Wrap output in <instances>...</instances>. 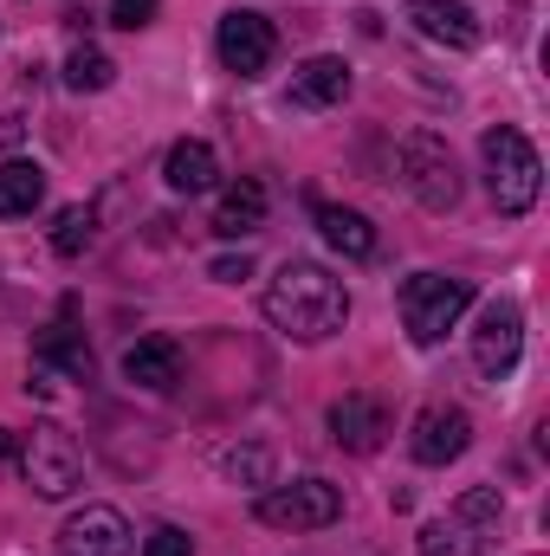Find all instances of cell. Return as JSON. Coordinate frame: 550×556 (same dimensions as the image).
I'll use <instances>...</instances> for the list:
<instances>
[{
  "label": "cell",
  "instance_id": "cell-1",
  "mask_svg": "<svg viewBox=\"0 0 550 556\" xmlns=\"http://www.w3.org/2000/svg\"><path fill=\"white\" fill-rule=\"evenodd\" d=\"M266 317L291 343H324L350 324V291H343V278H330L311 260H285L278 278L266 285Z\"/></svg>",
  "mask_w": 550,
  "mask_h": 556
},
{
  "label": "cell",
  "instance_id": "cell-2",
  "mask_svg": "<svg viewBox=\"0 0 550 556\" xmlns=\"http://www.w3.org/2000/svg\"><path fill=\"white\" fill-rule=\"evenodd\" d=\"M479 155H486V188H492L499 214H532L538 207V188H545V162L525 142V130H512V124L486 130L479 137Z\"/></svg>",
  "mask_w": 550,
  "mask_h": 556
},
{
  "label": "cell",
  "instance_id": "cell-3",
  "mask_svg": "<svg viewBox=\"0 0 550 556\" xmlns=\"http://www.w3.org/2000/svg\"><path fill=\"white\" fill-rule=\"evenodd\" d=\"M466 304H473V285L466 278H447V273H414L402 285V324H409V337L427 350V343H440L460 317H466Z\"/></svg>",
  "mask_w": 550,
  "mask_h": 556
},
{
  "label": "cell",
  "instance_id": "cell-4",
  "mask_svg": "<svg viewBox=\"0 0 550 556\" xmlns=\"http://www.w3.org/2000/svg\"><path fill=\"white\" fill-rule=\"evenodd\" d=\"M20 472H26V485L39 492V498H65L78 479H85V453H78V440L65 433V427H33L26 440H20Z\"/></svg>",
  "mask_w": 550,
  "mask_h": 556
},
{
  "label": "cell",
  "instance_id": "cell-5",
  "mask_svg": "<svg viewBox=\"0 0 550 556\" xmlns=\"http://www.w3.org/2000/svg\"><path fill=\"white\" fill-rule=\"evenodd\" d=\"M337 518H343V492L330 479H291V485L260 492V525L273 531H324Z\"/></svg>",
  "mask_w": 550,
  "mask_h": 556
},
{
  "label": "cell",
  "instance_id": "cell-6",
  "mask_svg": "<svg viewBox=\"0 0 550 556\" xmlns=\"http://www.w3.org/2000/svg\"><path fill=\"white\" fill-rule=\"evenodd\" d=\"M402 181L427 214H447L460 201V168H453V149L434 137V130H414L402 142Z\"/></svg>",
  "mask_w": 550,
  "mask_h": 556
},
{
  "label": "cell",
  "instance_id": "cell-7",
  "mask_svg": "<svg viewBox=\"0 0 550 556\" xmlns=\"http://www.w3.org/2000/svg\"><path fill=\"white\" fill-rule=\"evenodd\" d=\"M214 46H221V65H227L234 78H260V72L273 65V52H278L273 20H266V13H253V7H234V13L221 20Z\"/></svg>",
  "mask_w": 550,
  "mask_h": 556
},
{
  "label": "cell",
  "instance_id": "cell-8",
  "mask_svg": "<svg viewBox=\"0 0 550 556\" xmlns=\"http://www.w3.org/2000/svg\"><path fill=\"white\" fill-rule=\"evenodd\" d=\"M518 350H525V317H518V304H486V317H479V330H473V369H479L486 382H499V376L518 369Z\"/></svg>",
  "mask_w": 550,
  "mask_h": 556
},
{
  "label": "cell",
  "instance_id": "cell-9",
  "mask_svg": "<svg viewBox=\"0 0 550 556\" xmlns=\"http://www.w3.org/2000/svg\"><path fill=\"white\" fill-rule=\"evenodd\" d=\"M59 556H130V525L117 505H85L59 525Z\"/></svg>",
  "mask_w": 550,
  "mask_h": 556
},
{
  "label": "cell",
  "instance_id": "cell-10",
  "mask_svg": "<svg viewBox=\"0 0 550 556\" xmlns=\"http://www.w3.org/2000/svg\"><path fill=\"white\" fill-rule=\"evenodd\" d=\"M466 440H473V420H466V408L434 402V408H421V415H414L409 453L421 459V466H447V459H460V453H466Z\"/></svg>",
  "mask_w": 550,
  "mask_h": 556
},
{
  "label": "cell",
  "instance_id": "cell-11",
  "mask_svg": "<svg viewBox=\"0 0 550 556\" xmlns=\"http://www.w3.org/2000/svg\"><path fill=\"white\" fill-rule=\"evenodd\" d=\"M409 20H414V33L434 39V46H453V52L479 46V20H473L466 0H409Z\"/></svg>",
  "mask_w": 550,
  "mask_h": 556
},
{
  "label": "cell",
  "instance_id": "cell-12",
  "mask_svg": "<svg viewBox=\"0 0 550 556\" xmlns=\"http://www.w3.org/2000/svg\"><path fill=\"white\" fill-rule=\"evenodd\" d=\"M124 382H137L149 395H162V389H175L182 382V343L175 337H142L124 350Z\"/></svg>",
  "mask_w": 550,
  "mask_h": 556
},
{
  "label": "cell",
  "instance_id": "cell-13",
  "mask_svg": "<svg viewBox=\"0 0 550 556\" xmlns=\"http://www.w3.org/2000/svg\"><path fill=\"white\" fill-rule=\"evenodd\" d=\"M330 433H337V446H350V453H376L383 433H389V408H383L376 395H343V402L330 408Z\"/></svg>",
  "mask_w": 550,
  "mask_h": 556
},
{
  "label": "cell",
  "instance_id": "cell-14",
  "mask_svg": "<svg viewBox=\"0 0 550 556\" xmlns=\"http://www.w3.org/2000/svg\"><path fill=\"white\" fill-rule=\"evenodd\" d=\"M350 98V65L343 59H304L291 72V104L298 111H324V104H343Z\"/></svg>",
  "mask_w": 550,
  "mask_h": 556
},
{
  "label": "cell",
  "instance_id": "cell-15",
  "mask_svg": "<svg viewBox=\"0 0 550 556\" xmlns=\"http://www.w3.org/2000/svg\"><path fill=\"white\" fill-rule=\"evenodd\" d=\"M260 227H266V181L240 175V181L221 194V207H214V233H221V240H247V233H260Z\"/></svg>",
  "mask_w": 550,
  "mask_h": 556
},
{
  "label": "cell",
  "instance_id": "cell-16",
  "mask_svg": "<svg viewBox=\"0 0 550 556\" xmlns=\"http://www.w3.org/2000/svg\"><path fill=\"white\" fill-rule=\"evenodd\" d=\"M214 175H221V162H214V149L201 137H182L168 149V162H162V181H168L175 194H208Z\"/></svg>",
  "mask_w": 550,
  "mask_h": 556
},
{
  "label": "cell",
  "instance_id": "cell-17",
  "mask_svg": "<svg viewBox=\"0 0 550 556\" xmlns=\"http://www.w3.org/2000/svg\"><path fill=\"white\" fill-rule=\"evenodd\" d=\"M46 201V168L39 162H0V220H20Z\"/></svg>",
  "mask_w": 550,
  "mask_h": 556
},
{
  "label": "cell",
  "instance_id": "cell-18",
  "mask_svg": "<svg viewBox=\"0 0 550 556\" xmlns=\"http://www.w3.org/2000/svg\"><path fill=\"white\" fill-rule=\"evenodd\" d=\"M317 227H324V240H330L343 260H370V253H376V227H370L357 207H317Z\"/></svg>",
  "mask_w": 550,
  "mask_h": 556
},
{
  "label": "cell",
  "instance_id": "cell-19",
  "mask_svg": "<svg viewBox=\"0 0 550 556\" xmlns=\"http://www.w3.org/2000/svg\"><path fill=\"white\" fill-rule=\"evenodd\" d=\"M33 356H39V363H59V369H72V376H91V343H85L72 324H52V330H39Z\"/></svg>",
  "mask_w": 550,
  "mask_h": 556
},
{
  "label": "cell",
  "instance_id": "cell-20",
  "mask_svg": "<svg viewBox=\"0 0 550 556\" xmlns=\"http://www.w3.org/2000/svg\"><path fill=\"white\" fill-rule=\"evenodd\" d=\"M473 525L460 518V511H447V518H434V525H421V556H473Z\"/></svg>",
  "mask_w": 550,
  "mask_h": 556
},
{
  "label": "cell",
  "instance_id": "cell-21",
  "mask_svg": "<svg viewBox=\"0 0 550 556\" xmlns=\"http://www.w3.org/2000/svg\"><path fill=\"white\" fill-rule=\"evenodd\" d=\"M111 78H117V65H111L98 46H78V52L65 59V85H72V91H104Z\"/></svg>",
  "mask_w": 550,
  "mask_h": 556
},
{
  "label": "cell",
  "instance_id": "cell-22",
  "mask_svg": "<svg viewBox=\"0 0 550 556\" xmlns=\"http://www.w3.org/2000/svg\"><path fill=\"white\" fill-rule=\"evenodd\" d=\"M52 247H59L65 260H78V253L91 247V207H65L59 227H52Z\"/></svg>",
  "mask_w": 550,
  "mask_h": 556
},
{
  "label": "cell",
  "instance_id": "cell-23",
  "mask_svg": "<svg viewBox=\"0 0 550 556\" xmlns=\"http://www.w3.org/2000/svg\"><path fill=\"white\" fill-rule=\"evenodd\" d=\"M142 556H195V538H188V531H175V525H162V531H149Z\"/></svg>",
  "mask_w": 550,
  "mask_h": 556
},
{
  "label": "cell",
  "instance_id": "cell-24",
  "mask_svg": "<svg viewBox=\"0 0 550 556\" xmlns=\"http://www.w3.org/2000/svg\"><path fill=\"white\" fill-rule=\"evenodd\" d=\"M155 7H162V0H111V26L137 33V26H149V20H155Z\"/></svg>",
  "mask_w": 550,
  "mask_h": 556
},
{
  "label": "cell",
  "instance_id": "cell-25",
  "mask_svg": "<svg viewBox=\"0 0 550 556\" xmlns=\"http://www.w3.org/2000/svg\"><path fill=\"white\" fill-rule=\"evenodd\" d=\"M227 472H234V479H240V472H247V479H266V453H260V446H247V453H234V459H227Z\"/></svg>",
  "mask_w": 550,
  "mask_h": 556
},
{
  "label": "cell",
  "instance_id": "cell-26",
  "mask_svg": "<svg viewBox=\"0 0 550 556\" xmlns=\"http://www.w3.org/2000/svg\"><path fill=\"white\" fill-rule=\"evenodd\" d=\"M208 278H221V285H240V278H253V260L240 253V260H214L208 266Z\"/></svg>",
  "mask_w": 550,
  "mask_h": 556
},
{
  "label": "cell",
  "instance_id": "cell-27",
  "mask_svg": "<svg viewBox=\"0 0 550 556\" xmlns=\"http://www.w3.org/2000/svg\"><path fill=\"white\" fill-rule=\"evenodd\" d=\"M0 453H20V433L13 427H0Z\"/></svg>",
  "mask_w": 550,
  "mask_h": 556
}]
</instances>
